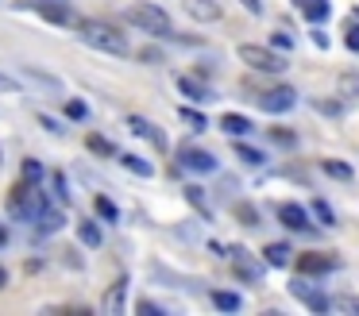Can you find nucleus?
Instances as JSON below:
<instances>
[{"label":"nucleus","instance_id":"27","mask_svg":"<svg viewBox=\"0 0 359 316\" xmlns=\"http://www.w3.org/2000/svg\"><path fill=\"white\" fill-rule=\"evenodd\" d=\"M186 200H189V205H194L201 216H209V205H205V189H201V185H186Z\"/></svg>","mask_w":359,"mask_h":316},{"label":"nucleus","instance_id":"7","mask_svg":"<svg viewBox=\"0 0 359 316\" xmlns=\"http://www.w3.org/2000/svg\"><path fill=\"white\" fill-rule=\"evenodd\" d=\"M294 104H297V92L290 89V85L266 89V92H263V100H259V108H263V112H290Z\"/></svg>","mask_w":359,"mask_h":316},{"label":"nucleus","instance_id":"40","mask_svg":"<svg viewBox=\"0 0 359 316\" xmlns=\"http://www.w3.org/2000/svg\"><path fill=\"white\" fill-rule=\"evenodd\" d=\"M24 85L16 81V77H8V74H0V92H20Z\"/></svg>","mask_w":359,"mask_h":316},{"label":"nucleus","instance_id":"45","mask_svg":"<svg viewBox=\"0 0 359 316\" xmlns=\"http://www.w3.org/2000/svg\"><path fill=\"white\" fill-rule=\"evenodd\" d=\"M0 162H4V154H0Z\"/></svg>","mask_w":359,"mask_h":316},{"label":"nucleus","instance_id":"28","mask_svg":"<svg viewBox=\"0 0 359 316\" xmlns=\"http://www.w3.org/2000/svg\"><path fill=\"white\" fill-rule=\"evenodd\" d=\"M332 308H336V312L359 316V297H351V293H340V297H332Z\"/></svg>","mask_w":359,"mask_h":316},{"label":"nucleus","instance_id":"21","mask_svg":"<svg viewBox=\"0 0 359 316\" xmlns=\"http://www.w3.org/2000/svg\"><path fill=\"white\" fill-rule=\"evenodd\" d=\"M120 166L132 170L135 177H155V166L147 158H140V154H120Z\"/></svg>","mask_w":359,"mask_h":316},{"label":"nucleus","instance_id":"5","mask_svg":"<svg viewBox=\"0 0 359 316\" xmlns=\"http://www.w3.org/2000/svg\"><path fill=\"white\" fill-rule=\"evenodd\" d=\"M178 162L194 174H217V154L201 151V146H182L178 151Z\"/></svg>","mask_w":359,"mask_h":316},{"label":"nucleus","instance_id":"22","mask_svg":"<svg viewBox=\"0 0 359 316\" xmlns=\"http://www.w3.org/2000/svg\"><path fill=\"white\" fill-rule=\"evenodd\" d=\"M336 85H340V97H344V100H351V104H359V74H355V69H348V74H340V81H336Z\"/></svg>","mask_w":359,"mask_h":316},{"label":"nucleus","instance_id":"18","mask_svg":"<svg viewBox=\"0 0 359 316\" xmlns=\"http://www.w3.org/2000/svg\"><path fill=\"white\" fill-rule=\"evenodd\" d=\"M297 8H302V15L309 23H325L328 20V0H294Z\"/></svg>","mask_w":359,"mask_h":316},{"label":"nucleus","instance_id":"29","mask_svg":"<svg viewBox=\"0 0 359 316\" xmlns=\"http://www.w3.org/2000/svg\"><path fill=\"white\" fill-rule=\"evenodd\" d=\"M309 212H313V216H317V220H320V228H332V224H336L332 208H328L325 200H313V205H309Z\"/></svg>","mask_w":359,"mask_h":316},{"label":"nucleus","instance_id":"41","mask_svg":"<svg viewBox=\"0 0 359 316\" xmlns=\"http://www.w3.org/2000/svg\"><path fill=\"white\" fill-rule=\"evenodd\" d=\"M243 8H248L251 15H263V0H240Z\"/></svg>","mask_w":359,"mask_h":316},{"label":"nucleus","instance_id":"32","mask_svg":"<svg viewBox=\"0 0 359 316\" xmlns=\"http://www.w3.org/2000/svg\"><path fill=\"white\" fill-rule=\"evenodd\" d=\"M55 4H70V0H20L24 12H43V8H55Z\"/></svg>","mask_w":359,"mask_h":316},{"label":"nucleus","instance_id":"12","mask_svg":"<svg viewBox=\"0 0 359 316\" xmlns=\"http://www.w3.org/2000/svg\"><path fill=\"white\" fill-rule=\"evenodd\" d=\"M178 89H182V97H189L194 104H209V100H212V89H209L205 81H197V77H186V74H182V77H178Z\"/></svg>","mask_w":359,"mask_h":316},{"label":"nucleus","instance_id":"8","mask_svg":"<svg viewBox=\"0 0 359 316\" xmlns=\"http://www.w3.org/2000/svg\"><path fill=\"white\" fill-rule=\"evenodd\" d=\"M290 293H294V297L302 301V305H309L313 312H328V308H332V301H328L325 293H317L313 285H305L302 277H297V282H290Z\"/></svg>","mask_w":359,"mask_h":316},{"label":"nucleus","instance_id":"30","mask_svg":"<svg viewBox=\"0 0 359 316\" xmlns=\"http://www.w3.org/2000/svg\"><path fill=\"white\" fill-rule=\"evenodd\" d=\"M24 177H27V181H43V177H47L43 162H39V158H27V162H24Z\"/></svg>","mask_w":359,"mask_h":316},{"label":"nucleus","instance_id":"43","mask_svg":"<svg viewBox=\"0 0 359 316\" xmlns=\"http://www.w3.org/2000/svg\"><path fill=\"white\" fill-rule=\"evenodd\" d=\"M4 285H8V270L0 266V289H4Z\"/></svg>","mask_w":359,"mask_h":316},{"label":"nucleus","instance_id":"15","mask_svg":"<svg viewBox=\"0 0 359 316\" xmlns=\"http://www.w3.org/2000/svg\"><path fill=\"white\" fill-rule=\"evenodd\" d=\"M43 20H47V23H55V27H78V15H74V8L70 4H55V8H43Z\"/></svg>","mask_w":359,"mask_h":316},{"label":"nucleus","instance_id":"37","mask_svg":"<svg viewBox=\"0 0 359 316\" xmlns=\"http://www.w3.org/2000/svg\"><path fill=\"white\" fill-rule=\"evenodd\" d=\"M344 43H348V50H359V20L348 23V31H344Z\"/></svg>","mask_w":359,"mask_h":316},{"label":"nucleus","instance_id":"31","mask_svg":"<svg viewBox=\"0 0 359 316\" xmlns=\"http://www.w3.org/2000/svg\"><path fill=\"white\" fill-rule=\"evenodd\" d=\"M93 205H97V212H101V216H104V220H109V224H116V220H120V212H116V205H112V200H109V197H97V200H93Z\"/></svg>","mask_w":359,"mask_h":316},{"label":"nucleus","instance_id":"19","mask_svg":"<svg viewBox=\"0 0 359 316\" xmlns=\"http://www.w3.org/2000/svg\"><path fill=\"white\" fill-rule=\"evenodd\" d=\"M263 262H266V266H290V247L286 243H266L263 247Z\"/></svg>","mask_w":359,"mask_h":316},{"label":"nucleus","instance_id":"9","mask_svg":"<svg viewBox=\"0 0 359 316\" xmlns=\"http://www.w3.org/2000/svg\"><path fill=\"white\" fill-rule=\"evenodd\" d=\"M182 8H186V15L197 23H217L220 15H224L217 0H182Z\"/></svg>","mask_w":359,"mask_h":316},{"label":"nucleus","instance_id":"13","mask_svg":"<svg viewBox=\"0 0 359 316\" xmlns=\"http://www.w3.org/2000/svg\"><path fill=\"white\" fill-rule=\"evenodd\" d=\"M232 266H236V274H240V277L259 282V277H263V270H266V262H255V259H248L243 251H232Z\"/></svg>","mask_w":359,"mask_h":316},{"label":"nucleus","instance_id":"36","mask_svg":"<svg viewBox=\"0 0 359 316\" xmlns=\"http://www.w3.org/2000/svg\"><path fill=\"white\" fill-rule=\"evenodd\" d=\"M86 143H89V151H97V154H112V143H109V139H101V135H89Z\"/></svg>","mask_w":359,"mask_h":316},{"label":"nucleus","instance_id":"4","mask_svg":"<svg viewBox=\"0 0 359 316\" xmlns=\"http://www.w3.org/2000/svg\"><path fill=\"white\" fill-rule=\"evenodd\" d=\"M39 212H43V193L35 189V181H27V177H24V181L8 193V216H12V220H27V224H32Z\"/></svg>","mask_w":359,"mask_h":316},{"label":"nucleus","instance_id":"17","mask_svg":"<svg viewBox=\"0 0 359 316\" xmlns=\"http://www.w3.org/2000/svg\"><path fill=\"white\" fill-rule=\"evenodd\" d=\"M297 266H302V274H328V270H336V259L332 254H305V259H297Z\"/></svg>","mask_w":359,"mask_h":316},{"label":"nucleus","instance_id":"42","mask_svg":"<svg viewBox=\"0 0 359 316\" xmlns=\"http://www.w3.org/2000/svg\"><path fill=\"white\" fill-rule=\"evenodd\" d=\"M313 43H317L320 50H325V46H328V35H325V31H313Z\"/></svg>","mask_w":359,"mask_h":316},{"label":"nucleus","instance_id":"1","mask_svg":"<svg viewBox=\"0 0 359 316\" xmlns=\"http://www.w3.org/2000/svg\"><path fill=\"white\" fill-rule=\"evenodd\" d=\"M78 39L86 46H93V50H101V54H112V58H128V54H132V43L124 39V31L109 20H81Z\"/></svg>","mask_w":359,"mask_h":316},{"label":"nucleus","instance_id":"38","mask_svg":"<svg viewBox=\"0 0 359 316\" xmlns=\"http://www.w3.org/2000/svg\"><path fill=\"white\" fill-rule=\"evenodd\" d=\"M39 123L50 131V135H66V131H62V123H58L55 116H47V112H39Z\"/></svg>","mask_w":359,"mask_h":316},{"label":"nucleus","instance_id":"33","mask_svg":"<svg viewBox=\"0 0 359 316\" xmlns=\"http://www.w3.org/2000/svg\"><path fill=\"white\" fill-rule=\"evenodd\" d=\"M271 46H274V50H282V54L294 50V39H290V31H274V35H271Z\"/></svg>","mask_w":359,"mask_h":316},{"label":"nucleus","instance_id":"35","mask_svg":"<svg viewBox=\"0 0 359 316\" xmlns=\"http://www.w3.org/2000/svg\"><path fill=\"white\" fill-rule=\"evenodd\" d=\"M271 139H274V143H282V146H294V143H297V135H294L290 128H274Z\"/></svg>","mask_w":359,"mask_h":316},{"label":"nucleus","instance_id":"34","mask_svg":"<svg viewBox=\"0 0 359 316\" xmlns=\"http://www.w3.org/2000/svg\"><path fill=\"white\" fill-rule=\"evenodd\" d=\"M66 116H70V120H86L89 104H86V100H66Z\"/></svg>","mask_w":359,"mask_h":316},{"label":"nucleus","instance_id":"11","mask_svg":"<svg viewBox=\"0 0 359 316\" xmlns=\"http://www.w3.org/2000/svg\"><path fill=\"white\" fill-rule=\"evenodd\" d=\"M124 301H128V277H116V282L109 285V293H104L101 308H104V312H112V316H120V312H124Z\"/></svg>","mask_w":359,"mask_h":316},{"label":"nucleus","instance_id":"20","mask_svg":"<svg viewBox=\"0 0 359 316\" xmlns=\"http://www.w3.org/2000/svg\"><path fill=\"white\" fill-rule=\"evenodd\" d=\"M212 305H217L220 312H240L243 297H240V293H232V289H217V293H212Z\"/></svg>","mask_w":359,"mask_h":316},{"label":"nucleus","instance_id":"10","mask_svg":"<svg viewBox=\"0 0 359 316\" xmlns=\"http://www.w3.org/2000/svg\"><path fill=\"white\" fill-rule=\"evenodd\" d=\"M278 220L286 224L290 231H309V212H305L302 205H294V200H282L278 205Z\"/></svg>","mask_w":359,"mask_h":316},{"label":"nucleus","instance_id":"3","mask_svg":"<svg viewBox=\"0 0 359 316\" xmlns=\"http://www.w3.org/2000/svg\"><path fill=\"white\" fill-rule=\"evenodd\" d=\"M236 54H240V62H243L248 69H255V74H282V69H290L286 54H278L274 46L243 43V46H236Z\"/></svg>","mask_w":359,"mask_h":316},{"label":"nucleus","instance_id":"24","mask_svg":"<svg viewBox=\"0 0 359 316\" xmlns=\"http://www.w3.org/2000/svg\"><path fill=\"white\" fill-rule=\"evenodd\" d=\"M78 239H81V243H86V247H101V228H97V224L93 220H89V224H78Z\"/></svg>","mask_w":359,"mask_h":316},{"label":"nucleus","instance_id":"23","mask_svg":"<svg viewBox=\"0 0 359 316\" xmlns=\"http://www.w3.org/2000/svg\"><path fill=\"white\" fill-rule=\"evenodd\" d=\"M320 170L332 174V177H340V181H351V166H348V162H340V158H320Z\"/></svg>","mask_w":359,"mask_h":316},{"label":"nucleus","instance_id":"16","mask_svg":"<svg viewBox=\"0 0 359 316\" xmlns=\"http://www.w3.org/2000/svg\"><path fill=\"white\" fill-rule=\"evenodd\" d=\"M35 224H39L35 235H55V231L66 224V212H58V208H43V212L35 216Z\"/></svg>","mask_w":359,"mask_h":316},{"label":"nucleus","instance_id":"39","mask_svg":"<svg viewBox=\"0 0 359 316\" xmlns=\"http://www.w3.org/2000/svg\"><path fill=\"white\" fill-rule=\"evenodd\" d=\"M55 197L62 200V205L70 200V189H66V177H62V174H55Z\"/></svg>","mask_w":359,"mask_h":316},{"label":"nucleus","instance_id":"2","mask_svg":"<svg viewBox=\"0 0 359 316\" xmlns=\"http://www.w3.org/2000/svg\"><path fill=\"white\" fill-rule=\"evenodd\" d=\"M124 15H128V23H135L140 31H147V35H155V39L174 35L170 15H166V8H158V4H147V0H140V4H132Z\"/></svg>","mask_w":359,"mask_h":316},{"label":"nucleus","instance_id":"14","mask_svg":"<svg viewBox=\"0 0 359 316\" xmlns=\"http://www.w3.org/2000/svg\"><path fill=\"white\" fill-rule=\"evenodd\" d=\"M220 131H228L232 139H240V135H251L255 123H251L248 116H240V112H224V116H220Z\"/></svg>","mask_w":359,"mask_h":316},{"label":"nucleus","instance_id":"44","mask_svg":"<svg viewBox=\"0 0 359 316\" xmlns=\"http://www.w3.org/2000/svg\"><path fill=\"white\" fill-rule=\"evenodd\" d=\"M8 243V228H4V224H0V247Z\"/></svg>","mask_w":359,"mask_h":316},{"label":"nucleus","instance_id":"25","mask_svg":"<svg viewBox=\"0 0 359 316\" xmlns=\"http://www.w3.org/2000/svg\"><path fill=\"white\" fill-rule=\"evenodd\" d=\"M178 116H182V120H186L194 131H205V128H209V120H205V116L197 112V108H186V104H182V108H178Z\"/></svg>","mask_w":359,"mask_h":316},{"label":"nucleus","instance_id":"6","mask_svg":"<svg viewBox=\"0 0 359 316\" xmlns=\"http://www.w3.org/2000/svg\"><path fill=\"white\" fill-rule=\"evenodd\" d=\"M128 128H132L140 139L155 143V151H166V146H170V143H166V135H163V128H158V123H151L147 116H140V112H132V116H128Z\"/></svg>","mask_w":359,"mask_h":316},{"label":"nucleus","instance_id":"26","mask_svg":"<svg viewBox=\"0 0 359 316\" xmlns=\"http://www.w3.org/2000/svg\"><path fill=\"white\" fill-rule=\"evenodd\" d=\"M236 154H240V162H248V166H263V151H255V146H248V143H236Z\"/></svg>","mask_w":359,"mask_h":316}]
</instances>
